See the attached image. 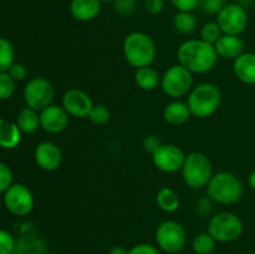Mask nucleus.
<instances>
[{
    "label": "nucleus",
    "mask_w": 255,
    "mask_h": 254,
    "mask_svg": "<svg viewBox=\"0 0 255 254\" xmlns=\"http://www.w3.org/2000/svg\"><path fill=\"white\" fill-rule=\"evenodd\" d=\"M233 71L239 81L247 85H255V54L243 52L233 64Z\"/></svg>",
    "instance_id": "f3484780"
},
{
    "label": "nucleus",
    "mask_w": 255,
    "mask_h": 254,
    "mask_svg": "<svg viewBox=\"0 0 255 254\" xmlns=\"http://www.w3.org/2000/svg\"><path fill=\"white\" fill-rule=\"evenodd\" d=\"M40 126L49 133H60L69 126V116L66 110L59 105H49L39 112Z\"/></svg>",
    "instance_id": "4468645a"
},
{
    "label": "nucleus",
    "mask_w": 255,
    "mask_h": 254,
    "mask_svg": "<svg viewBox=\"0 0 255 254\" xmlns=\"http://www.w3.org/2000/svg\"><path fill=\"white\" fill-rule=\"evenodd\" d=\"M15 59V50L9 40L0 37V72H7Z\"/></svg>",
    "instance_id": "a878e982"
},
{
    "label": "nucleus",
    "mask_w": 255,
    "mask_h": 254,
    "mask_svg": "<svg viewBox=\"0 0 255 254\" xmlns=\"http://www.w3.org/2000/svg\"><path fill=\"white\" fill-rule=\"evenodd\" d=\"M224 5L226 0H198V9L209 15H218Z\"/></svg>",
    "instance_id": "c756f323"
},
{
    "label": "nucleus",
    "mask_w": 255,
    "mask_h": 254,
    "mask_svg": "<svg viewBox=\"0 0 255 254\" xmlns=\"http://www.w3.org/2000/svg\"><path fill=\"white\" fill-rule=\"evenodd\" d=\"M154 238L161 251L168 254H177L186 246L187 232L179 222L168 219L158 224Z\"/></svg>",
    "instance_id": "6e6552de"
},
{
    "label": "nucleus",
    "mask_w": 255,
    "mask_h": 254,
    "mask_svg": "<svg viewBox=\"0 0 255 254\" xmlns=\"http://www.w3.org/2000/svg\"><path fill=\"white\" fill-rule=\"evenodd\" d=\"M94 106L92 99L84 90L70 89L62 96V107L72 117L86 119Z\"/></svg>",
    "instance_id": "ddd939ff"
},
{
    "label": "nucleus",
    "mask_w": 255,
    "mask_h": 254,
    "mask_svg": "<svg viewBox=\"0 0 255 254\" xmlns=\"http://www.w3.org/2000/svg\"><path fill=\"white\" fill-rule=\"evenodd\" d=\"M156 203L163 212L173 213L179 208L181 202H179V197L176 191L169 187H162L156 194Z\"/></svg>",
    "instance_id": "5701e85b"
},
{
    "label": "nucleus",
    "mask_w": 255,
    "mask_h": 254,
    "mask_svg": "<svg viewBox=\"0 0 255 254\" xmlns=\"http://www.w3.org/2000/svg\"><path fill=\"white\" fill-rule=\"evenodd\" d=\"M15 92V81L7 72H0V100H9Z\"/></svg>",
    "instance_id": "c85d7f7f"
},
{
    "label": "nucleus",
    "mask_w": 255,
    "mask_h": 254,
    "mask_svg": "<svg viewBox=\"0 0 255 254\" xmlns=\"http://www.w3.org/2000/svg\"><path fill=\"white\" fill-rule=\"evenodd\" d=\"M218 57L227 60H236L239 55L243 54L244 41L237 35L223 34L221 39L214 44Z\"/></svg>",
    "instance_id": "dca6fc26"
},
{
    "label": "nucleus",
    "mask_w": 255,
    "mask_h": 254,
    "mask_svg": "<svg viewBox=\"0 0 255 254\" xmlns=\"http://www.w3.org/2000/svg\"><path fill=\"white\" fill-rule=\"evenodd\" d=\"M16 243L10 232L0 229V254H12Z\"/></svg>",
    "instance_id": "7c9ffc66"
},
{
    "label": "nucleus",
    "mask_w": 255,
    "mask_h": 254,
    "mask_svg": "<svg viewBox=\"0 0 255 254\" xmlns=\"http://www.w3.org/2000/svg\"><path fill=\"white\" fill-rule=\"evenodd\" d=\"M222 94L218 86L212 82H203L191 90L187 97V105L192 116L208 119L216 114L221 106Z\"/></svg>",
    "instance_id": "7ed1b4c3"
},
{
    "label": "nucleus",
    "mask_w": 255,
    "mask_h": 254,
    "mask_svg": "<svg viewBox=\"0 0 255 254\" xmlns=\"http://www.w3.org/2000/svg\"><path fill=\"white\" fill-rule=\"evenodd\" d=\"M12 181H14V176L10 167L4 162H0V193H5L6 189L14 183Z\"/></svg>",
    "instance_id": "2f4dec72"
},
{
    "label": "nucleus",
    "mask_w": 255,
    "mask_h": 254,
    "mask_svg": "<svg viewBox=\"0 0 255 254\" xmlns=\"http://www.w3.org/2000/svg\"><path fill=\"white\" fill-rule=\"evenodd\" d=\"M212 199L208 196L206 198H202L197 202V211L201 214H207L212 211Z\"/></svg>",
    "instance_id": "58836bf2"
},
{
    "label": "nucleus",
    "mask_w": 255,
    "mask_h": 254,
    "mask_svg": "<svg viewBox=\"0 0 255 254\" xmlns=\"http://www.w3.org/2000/svg\"><path fill=\"white\" fill-rule=\"evenodd\" d=\"M144 10L151 15H158L164 9V0H144Z\"/></svg>",
    "instance_id": "e433bc0d"
},
{
    "label": "nucleus",
    "mask_w": 255,
    "mask_h": 254,
    "mask_svg": "<svg viewBox=\"0 0 255 254\" xmlns=\"http://www.w3.org/2000/svg\"><path fill=\"white\" fill-rule=\"evenodd\" d=\"M199 35H201V37H199V39H202L203 41L208 42V44L214 45L219 39H221V36L223 35V32H222L218 22L208 21L201 27Z\"/></svg>",
    "instance_id": "bb28decb"
},
{
    "label": "nucleus",
    "mask_w": 255,
    "mask_h": 254,
    "mask_svg": "<svg viewBox=\"0 0 255 254\" xmlns=\"http://www.w3.org/2000/svg\"><path fill=\"white\" fill-rule=\"evenodd\" d=\"M207 196L216 203L234 204L243 196V184L232 172H218L207 184Z\"/></svg>",
    "instance_id": "20e7f679"
},
{
    "label": "nucleus",
    "mask_w": 255,
    "mask_h": 254,
    "mask_svg": "<svg viewBox=\"0 0 255 254\" xmlns=\"http://www.w3.org/2000/svg\"><path fill=\"white\" fill-rule=\"evenodd\" d=\"M173 27L182 35H191L197 29V17L191 11H177L173 16Z\"/></svg>",
    "instance_id": "b1692460"
},
{
    "label": "nucleus",
    "mask_w": 255,
    "mask_h": 254,
    "mask_svg": "<svg viewBox=\"0 0 255 254\" xmlns=\"http://www.w3.org/2000/svg\"><path fill=\"white\" fill-rule=\"evenodd\" d=\"M243 231V221L232 212H219L208 222V233L219 243L237 241L241 238Z\"/></svg>",
    "instance_id": "423d86ee"
},
{
    "label": "nucleus",
    "mask_w": 255,
    "mask_h": 254,
    "mask_svg": "<svg viewBox=\"0 0 255 254\" xmlns=\"http://www.w3.org/2000/svg\"><path fill=\"white\" fill-rule=\"evenodd\" d=\"M217 22L226 35H239L248 25L246 9L239 4H226L217 15Z\"/></svg>",
    "instance_id": "f8f14e48"
},
{
    "label": "nucleus",
    "mask_w": 255,
    "mask_h": 254,
    "mask_svg": "<svg viewBox=\"0 0 255 254\" xmlns=\"http://www.w3.org/2000/svg\"><path fill=\"white\" fill-rule=\"evenodd\" d=\"M158 71L152 66L139 67L134 71V82L143 91H153L161 85Z\"/></svg>",
    "instance_id": "412c9836"
},
{
    "label": "nucleus",
    "mask_w": 255,
    "mask_h": 254,
    "mask_svg": "<svg viewBox=\"0 0 255 254\" xmlns=\"http://www.w3.org/2000/svg\"><path fill=\"white\" fill-rule=\"evenodd\" d=\"M34 158L40 168L46 172H54L61 166L62 152L54 142L42 141L35 148Z\"/></svg>",
    "instance_id": "2eb2a0df"
},
{
    "label": "nucleus",
    "mask_w": 255,
    "mask_h": 254,
    "mask_svg": "<svg viewBox=\"0 0 255 254\" xmlns=\"http://www.w3.org/2000/svg\"><path fill=\"white\" fill-rule=\"evenodd\" d=\"M22 96L26 107L40 112L52 104L55 96L54 85L46 77H32L25 85Z\"/></svg>",
    "instance_id": "1a4fd4ad"
},
{
    "label": "nucleus",
    "mask_w": 255,
    "mask_h": 254,
    "mask_svg": "<svg viewBox=\"0 0 255 254\" xmlns=\"http://www.w3.org/2000/svg\"><path fill=\"white\" fill-rule=\"evenodd\" d=\"M191 110H189L187 102L179 101V100H174V101L169 102L163 110L164 121L167 124L172 125V126L184 125L191 119Z\"/></svg>",
    "instance_id": "6ab92c4d"
},
{
    "label": "nucleus",
    "mask_w": 255,
    "mask_h": 254,
    "mask_svg": "<svg viewBox=\"0 0 255 254\" xmlns=\"http://www.w3.org/2000/svg\"><path fill=\"white\" fill-rule=\"evenodd\" d=\"M101 11L100 0H71L70 12L79 21H91L96 19Z\"/></svg>",
    "instance_id": "a211bd4d"
},
{
    "label": "nucleus",
    "mask_w": 255,
    "mask_h": 254,
    "mask_svg": "<svg viewBox=\"0 0 255 254\" xmlns=\"http://www.w3.org/2000/svg\"><path fill=\"white\" fill-rule=\"evenodd\" d=\"M111 119V112L105 105H95L89 115V120L96 126H104Z\"/></svg>",
    "instance_id": "cd10ccee"
},
{
    "label": "nucleus",
    "mask_w": 255,
    "mask_h": 254,
    "mask_svg": "<svg viewBox=\"0 0 255 254\" xmlns=\"http://www.w3.org/2000/svg\"><path fill=\"white\" fill-rule=\"evenodd\" d=\"M114 6L120 15H131L136 10V0H115Z\"/></svg>",
    "instance_id": "473e14b6"
},
{
    "label": "nucleus",
    "mask_w": 255,
    "mask_h": 254,
    "mask_svg": "<svg viewBox=\"0 0 255 254\" xmlns=\"http://www.w3.org/2000/svg\"><path fill=\"white\" fill-rule=\"evenodd\" d=\"M159 144H161V142H159V139L157 138L156 136H153V134H149V136L144 137L143 147L147 152H151V153H153V152L158 148Z\"/></svg>",
    "instance_id": "4c0bfd02"
},
{
    "label": "nucleus",
    "mask_w": 255,
    "mask_h": 254,
    "mask_svg": "<svg viewBox=\"0 0 255 254\" xmlns=\"http://www.w3.org/2000/svg\"><path fill=\"white\" fill-rule=\"evenodd\" d=\"M21 133L16 122L0 119V147L5 149H12L21 142Z\"/></svg>",
    "instance_id": "aec40b11"
},
{
    "label": "nucleus",
    "mask_w": 255,
    "mask_h": 254,
    "mask_svg": "<svg viewBox=\"0 0 255 254\" xmlns=\"http://www.w3.org/2000/svg\"><path fill=\"white\" fill-rule=\"evenodd\" d=\"M178 64L192 74H206L212 71L218 61L214 45L202 39H188L182 42L177 50Z\"/></svg>",
    "instance_id": "f257e3e1"
},
{
    "label": "nucleus",
    "mask_w": 255,
    "mask_h": 254,
    "mask_svg": "<svg viewBox=\"0 0 255 254\" xmlns=\"http://www.w3.org/2000/svg\"><path fill=\"white\" fill-rule=\"evenodd\" d=\"M101 2H114L115 0H100Z\"/></svg>",
    "instance_id": "79ce46f5"
},
{
    "label": "nucleus",
    "mask_w": 255,
    "mask_h": 254,
    "mask_svg": "<svg viewBox=\"0 0 255 254\" xmlns=\"http://www.w3.org/2000/svg\"><path fill=\"white\" fill-rule=\"evenodd\" d=\"M193 74L181 64L173 65L164 71L161 77V89L164 95L174 100L186 96L191 92Z\"/></svg>",
    "instance_id": "0eeeda50"
},
{
    "label": "nucleus",
    "mask_w": 255,
    "mask_h": 254,
    "mask_svg": "<svg viewBox=\"0 0 255 254\" xmlns=\"http://www.w3.org/2000/svg\"><path fill=\"white\" fill-rule=\"evenodd\" d=\"M171 2L177 11L193 12L198 7V0H171Z\"/></svg>",
    "instance_id": "c9c22d12"
},
{
    "label": "nucleus",
    "mask_w": 255,
    "mask_h": 254,
    "mask_svg": "<svg viewBox=\"0 0 255 254\" xmlns=\"http://www.w3.org/2000/svg\"><path fill=\"white\" fill-rule=\"evenodd\" d=\"M109 254H128V251L122 246H115L110 249Z\"/></svg>",
    "instance_id": "ea45409f"
},
{
    "label": "nucleus",
    "mask_w": 255,
    "mask_h": 254,
    "mask_svg": "<svg viewBox=\"0 0 255 254\" xmlns=\"http://www.w3.org/2000/svg\"><path fill=\"white\" fill-rule=\"evenodd\" d=\"M4 206L16 217H24L31 213L35 199L32 192L22 183H12L4 193Z\"/></svg>",
    "instance_id": "9d476101"
},
{
    "label": "nucleus",
    "mask_w": 255,
    "mask_h": 254,
    "mask_svg": "<svg viewBox=\"0 0 255 254\" xmlns=\"http://www.w3.org/2000/svg\"><path fill=\"white\" fill-rule=\"evenodd\" d=\"M181 171L184 183L192 189H201L207 187L213 176L211 161L202 152H191L186 154V159Z\"/></svg>",
    "instance_id": "39448f33"
},
{
    "label": "nucleus",
    "mask_w": 255,
    "mask_h": 254,
    "mask_svg": "<svg viewBox=\"0 0 255 254\" xmlns=\"http://www.w3.org/2000/svg\"><path fill=\"white\" fill-rule=\"evenodd\" d=\"M186 153L181 147L173 143H161L152 153V162L158 171L164 173H174L182 169Z\"/></svg>",
    "instance_id": "9b49d317"
},
{
    "label": "nucleus",
    "mask_w": 255,
    "mask_h": 254,
    "mask_svg": "<svg viewBox=\"0 0 255 254\" xmlns=\"http://www.w3.org/2000/svg\"><path fill=\"white\" fill-rule=\"evenodd\" d=\"M128 254H159V251L153 244L139 243L128 249Z\"/></svg>",
    "instance_id": "f704fd0d"
},
{
    "label": "nucleus",
    "mask_w": 255,
    "mask_h": 254,
    "mask_svg": "<svg viewBox=\"0 0 255 254\" xmlns=\"http://www.w3.org/2000/svg\"><path fill=\"white\" fill-rule=\"evenodd\" d=\"M122 51L125 60L134 69L151 66L157 55L153 39L142 31L129 32L124 40Z\"/></svg>",
    "instance_id": "f03ea898"
},
{
    "label": "nucleus",
    "mask_w": 255,
    "mask_h": 254,
    "mask_svg": "<svg viewBox=\"0 0 255 254\" xmlns=\"http://www.w3.org/2000/svg\"><path fill=\"white\" fill-rule=\"evenodd\" d=\"M217 241L208 233H199L192 242V249L196 254H211L216 248Z\"/></svg>",
    "instance_id": "393cba45"
},
{
    "label": "nucleus",
    "mask_w": 255,
    "mask_h": 254,
    "mask_svg": "<svg viewBox=\"0 0 255 254\" xmlns=\"http://www.w3.org/2000/svg\"><path fill=\"white\" fill-rule=\"evenodd\" d=\"M0 207H1V198H0Z\"/></svg>",
    "instance_id": "37998d69"
},
{
    "label": "nucleus",
    "mask_w": 255,
    "mask_h": 254,
    "mask_svg": "<svg viewBox=\"0 0 255 254\" xmlns=\"http://www.w3.org/2000/svg\"><path fill=\"white\" fill-rule=\"evenodd\" d=\"M249 184H251L252 188L255 191V171L252 172L251 176H249Z\"/></svg>",
    "instance_id": "a19ab883"
},
{
    "label": "nucleus",
    "mask_w": 255,
    "mask_h": 254,
    "mask_svg": "<svg viewBox=\"0 0 255 254\" xmlns=\"http://www.w3.org/2000/svg\"><path fill=\"white\" fill-rule=\"evenodd\" d=\"M16 125L22 133H35L40 128V115L39 111L30 107H24L16 117Z\"/></svg>",
    "instance_id": "4be33fe9"
},
{
    "label": "nucleus",
    "mask_w": 255,
    "mask_h": 254,
    "mask_svg": "<svg viewBox=\"0 0 255 254\" xmlns=\"http://www.w3.org/2000/svg\"><path fill=\"white\" fill-rule=\"evenodd\" d=\"M7 74L11 76V79L16 81H22V80L26 79L27 76V70L25 67V65L20 64V62H14V64L10 66V69L7 70Z\"/></svg>",
    "instance_id": "72a5a7b5"
}]
</instances>
